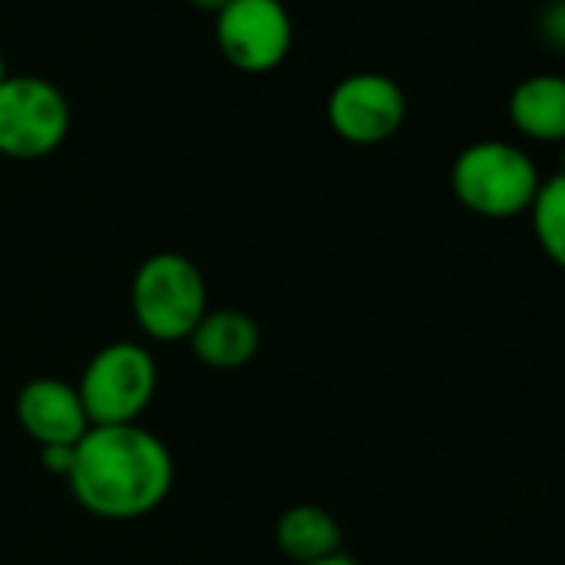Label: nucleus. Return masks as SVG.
<instances>
[{
    "label": "nucleus",
    "instance_id": "obj_1",
    "mask_svg": "<svg viewBox=\"0 0 565 565\" xmlns=\"http://www.w3.org/2000/svg\"><path fill=\"white\" fill-rule=\"evenodd\" d=\"M73 500L96 520L129 523L156 513L175 483V460L142 424L89 427L66 473Z\"/></svg>",
    "mask_w": 565,
    "mask_h": 565
},
{
    "label": "nucleus",
    "instance_id": "obj_2",
    "mask_svg": "<svg viewBox=\"0 0 565 565\" xmlns=\"http://www.w3.org/2000/svg\"><path fill=\"white\" fill-rule=\"evenodd\" d=\"M543 175L530 152L503 139H480L457 152L450 166V189L457 202L480 218L526 215Z\"/></svg>",
    "mask_w": 565,
    "mask_h": 565
},
{
    "label": "nucleus",
    "instance_id": "obj_3",
    "mask_svg": "<svg viewBox=\"0 0 565 565\" xmlns=\"http://www.w3.org/2000/svg\"><path fill=\"white\" fill-rule=\"evenodd\" d=\"M129 308L146 338L185 341L209 311L205 275L182 252H156L132 275Z\"/></svg>",
    "mask_w": 565,
    "mask_h": 565
},
{
    "label": "nucleus",
    "instance_id": "obj_4",
    "mask_svg": "<svg viewBox=\"0 0 565 565\" xmlns=\"http://www.w3.org/2000/svg\"><path fill=\"white\" fill-rule=\"evenodd\" d=\"M156 358L136 341H113L99 348L76 381V394L83 401L89 427L139 424L156 397Z\"/></svg>",
    "mask_w": 565,
    "mask_h": 565
},
{
    "label": "nucleus",
    "instance_id": "obj_5",
    "mask_svg": "<svg viewBox=\"0 0 565 565\" xmlns=\"http://www.w3.org/2000/svg\"><path fill=\"white\" fill-rule=\"evenodd\" d=\"M66 93L30 73H10L0 83V156L36 162L53 156L70 136Z\"/></svg>",
    "mask_w": 565,
    "mask_h": 565
},
{
    "label": "nucleus",
    "instance_id": "obj_6",
    "mask_svg": "<svg viewBox=\"0 0 565 565\" xmlns=\"http://www.w3.org/2000/svg\"><path fill=\"white\" fill-rule=\"evenodd\" d=\"M215 43L235 70L271 73L291 53V13L281 0H228L215 13Z\"/></svg>",
    "mask_w": 565,
    "mask_h": 565
},
{
    "label": "nucleus",
    "instance_id": "obj_7",
    "mask_svg": "<svg viewBox=\"0 0 565 565\" xmlns=\"http://www.w3.org/2000/svg\"><path fill=\"white\" fill-rule=\"evenodd\" d=\"M328 122L351 146L387 142L407 122V93L387 73H348L328 96Z\"/></svg>",
    "mask_w": 565,
    "mask_h": 565
},
{
    "label": "nucleus",
    "instance_id": "obj_8",
    "mask_svg": "<svg viewBox=\"0 0 565 565\" xmlns=\"http://www.w3.org/2000/svg\"><path fill=\"white\" fill-rule=\"evenodd\" d=\"M20 430L36 447H76L89 430L76 384L60 377H33L20 387L13 404Z\"/></svg>",
    "mask_w": 565,
    "mask_h": 565
},
{
    "label": "nucleus",
    "instance_id": "obj_9",
    "mask_svg": "<svg viewBox=\"0 0 565 565\" xmlns=\"http://www.w3.org/2000/svg\"><path fill=\"white\" fill-rule=\"evenodd\" d=\"M185 341L199 364H205L212 371H238L258 354L262 328L248 311H238V308L212 311L209 308Z\"/></svg>",
    "mask_w": 565,
    "mask_h": 565
},
{
    "label": "nucleus",
    "instance_id": "obj_10",
    "mask_svg": "<svg viewBox=\"0 0 565 565\" xmlns=\"http://www.w3.org/2000/svg\"><path fill=\"white\" fill-rule=\"evenodd\" d=\"M513 126L536 142L565 139V79L556 73H536L516 83L510 93Z\"/></svg>",
    "mask_w": 565,
    "mask_h": 565
},
{
    "label": "nucleus",
    "instance_id": "obj_11",
    "mask_svg": "<svg viewBox=\"0 0 565 565\" xmlns=\"http://www.w3.org/2000/svg\"><path fill=\"white\" fill-rule=\"evenodd\" d=\"M341 543H344L341 523L334 520V513L315 503L288 507L275 523V546L295 565L341 553Z\"/></svg>",
    "mask_w": 565,
    "mask_h": 565
},
{
    "label": "nucleus",
    "instance_id": "obj_12",
    "mask_svg": "<svg viewBox=\"0 0 565 565\" xmlns=\"http://www.w3.org/2000/svg\"><path fill=\"white\" fill-rule=\"evenodd\" d=\"M530 222H533V235L540 242V248L550 255L553 265L565 262V175H550L540 182L530 209H526Z\"/></svg>",
    "mask_w": 565,
    "mask_h": 565
},
{
    "label": "nucleus",
    "instance_id": "obj_13",
    "mask_svg": "<svg viewBox=\"0 0 565 565\" xmlns=\"http://www.w3.org/2000/svg\"><path fill=\"white\" fill-rule=\"evenodd\" d=\"M40 463H43V470L46 473H53V477H63L66 480V473H70V463H73V447H40Z\"/></svg>",
    "mask_w": 565,
    "mask_h": 565
},
{
    "label": "nucleus",
    "instance_id": "obj_14",
    "mask_svg": "<svg viewBox=\"0 0 565 565\" xmlns=\"http://www.w3.org/2000/svg\"><path fill=\"white\" fill-rule=\"evenodd\" d=\"M301 565H361V563L341 550V553H331V556H324V559H315V563H301Z\"/></svg>",
    "mask_w": 565,
    "mask_h": 565
},
{
    "label": "nucleus",
    "instance_id": "obj_15",
    "mask_svg": "<svg viewBox=\"0 0 565 565\" xmlns=\"http://www.w3.org/2000/svg\"><path fill=\"white\" fill-rule=\"evenodd\" d=\"M185 3H189V7H195V10H202V13H212V17H215L228 0H185Z\"/></svg>",
    "mask_w": 565,
    "mask_h": 565
},
{
    "label": "nucleus",
    "instance_id": "obj_16",
    "mask_svg": "<svg viewBox=\"0 0 565 565\" xmlns=\"http://www.w3.org/2000/svg\"><path fill=\"white\" fill-rule=\"evenodd\" d=\"M7 76H10V70H7V60H3V53H0V83H3Z\"/></svg>",
    "mask_w": 565,
    "mask_h": 565
}]
</instances>
